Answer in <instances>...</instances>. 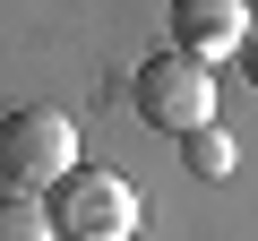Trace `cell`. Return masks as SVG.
Listing matches in <instances>:
<instances>
[{
  "label": "cell",
  "instance_id": "cell-1",
  "mask_svg": "<svg viewBox=\"0 0 258 241\" xmlns=\"http://www.w3.org/2000/svg\"><path fill=\"white\" fill-rule=\"evenodd\" d=\"M69 172H78V130H69V112H52V103L0 112V190L52 198Z\"/></svg>",
  "mask_w": 258,
  "mask_h": 241
},
{
  "label": "cell",
  "instance_id": "cell-2",
  "mask_svg": "<svg viewBox=\"0 0 258 241\" xmlns=\"http://www.w3.org/2000/svg\"><path fill=\"white\" fill-rule=\"evenodd\" d=\"M43 207H52V232H60V241H129V232L147 224L138 181L112 172V164H78Z\"/></svg>",
  "mask_w": 258,
  "mask_h": 241
},
{
  "label": "cell",
  "instance_id": "cell-3",
  "mask_svg": "<svg viewBox=\"0 0 258 241\" xmlns=\"http://www.w3.org/2000/svg\"><path fill=\"white\" fill-rule=\"evenodd\" d=\"M129 103H138L147 130L189 138V130L215 120V69H198L189 52H155V61H138V78H129Z\"/></svg>",
  "mask_w": 258,
  "mask_h": 241
},
{
  "label": "cell",
  "instance_id": "cell-4",
  "mask_svg": "<svg viewBox=\"0 0 258 241\" xmlns=\"http://www.w3.org/2000/svg\"><path fill=\"white\" fill-rule=\"evenodd\" d=\"M241 35H249V9H241V0H172V52H189L198 69L232 61Z\"/></svg>",
  "mask_w": 258,
  "mask_h": 241
},
{
  "label": "cell",
  "instance_id": "cell-5",
  "mask_svg": "<svg viewBox=\"0 0 258 241\" xmlns=\"http://www.w3.org/2000/svg\"><path fill=\"white\" fill-rule=\"evenodd\" d=\"M181 164H189L198 181H224V172H232V130H224V120L189 130V138H181Z\"/></svg>",
  "mask_w": 258,
  "mask_h": 241
},
{
  "label": "cell",
  "instance_id": "cell-6",
  "mask_svg": "<svg viewBox=\"0 0 258 241\" xmlns=\"http://www.w3.org/2000/svg\"><path fill=\"white\" fill-rule=\"evenodd\" d=\"M0 241H52V207L26 190H0Z\"/></svg>",
  "mask_w": 258,
  "mask_h": 241
},
{
  "label": "cell",
  "instance_id": "cell-7",
  "mask_svg": "<svg viewBox=\"0 0 258 241\" xmlns=\"http://www.w3.org/2000/svg\"><path fill=\"white\" fill-rule=\"evenodd\" d=\"M241 69H249V86H258V18H249V35H241Z\"/></svg>",
  "mask_w": 258,
  "mask_h": 241
},
{
  "label": "cell",
  "instance_id": "cell-8",
  "mask_svg": "<svg viewBox=\"0 0 258 241\" xmlns=\"http://www.w3.org/2000/svg\"><path fill=\"white\" fill-rule=\"evenodd\" d=\"M241 9H258V0H241Z\"/></svg>",
  "mask_w": 258,
  "mask_h": 241
}]
</instances>
